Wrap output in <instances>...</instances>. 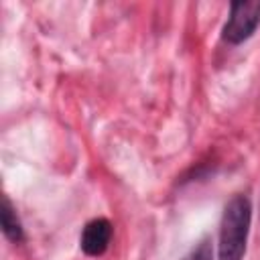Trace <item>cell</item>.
<instances>
[{"instance_id":"6da1fadb","label":"cell","mask_w":260,"mask_h":260,"mask_svg":"<svg viewBox=\"0 0 260 260\" xmlns=\"http://www.w3.org/2000/svg\"><path fill=\"white\" fill-rule=\"evenodd\" d=\"M252 221V205L246 195H236L223 209L219 225V258L217 260H242L246 252L248 232Z\"/></svg>"},{"instance_id":"7a4b0ae2","label":"cell","mask_w":260,"mask_h":260,"mask_svg":"<svg viewBox=\"0 0 260 260\" xmlns=\"http://www.w3.org/2000/svg\"><path fill=\"white\" fill-rule=\"evenodd\" d=\"M260 24V2L258 0H240L232 2L230 16L223 26V39L232 45H238L252 37Z\"/></svg>"},{"instance_id":"3957f363","label":"cell","mask_w":260,"mask_h":260,"mask_svg":"<svg viewBox=\"0 0 260 260\" xmlns=\"http://www.w3.org/2000/svg\"><path fill=\"white\" fill-rule=\"evenodd\" d=\"M112 240V223L104 217L91 219L81 232V250L87 256H102Z\"/></svg>"},{"instance_id":"277c9868","label":"cell","mask_w":260,"mask_h":260,"mask_svg":"<svg viewBox=\"0 0 260 260\" xmlns=\"http://www.w3.org/2000/svg\"><path fill=\"white\" fill-rule=\"evenodd\" d=\"M0 215H2V230H4L6 238L12 240V242H20L22 240V225H20V221L16 217V211L12 209V205H10L8 199L2 201Z\"/></svg>"},{"instance_id":"5b68a950","label":"cell","mask_w":260,"mask_h":260,"mask_svg":"<svg viewBox=\"0 0 260 260\" xmlns=\"http://www.w3.org/2000/svg\"><path fill=\"white\" fill-rule=\"evenodd\" d=\"M185 260H213V252H211V240L203 238Z\"/></svg>"}]
</instances>
